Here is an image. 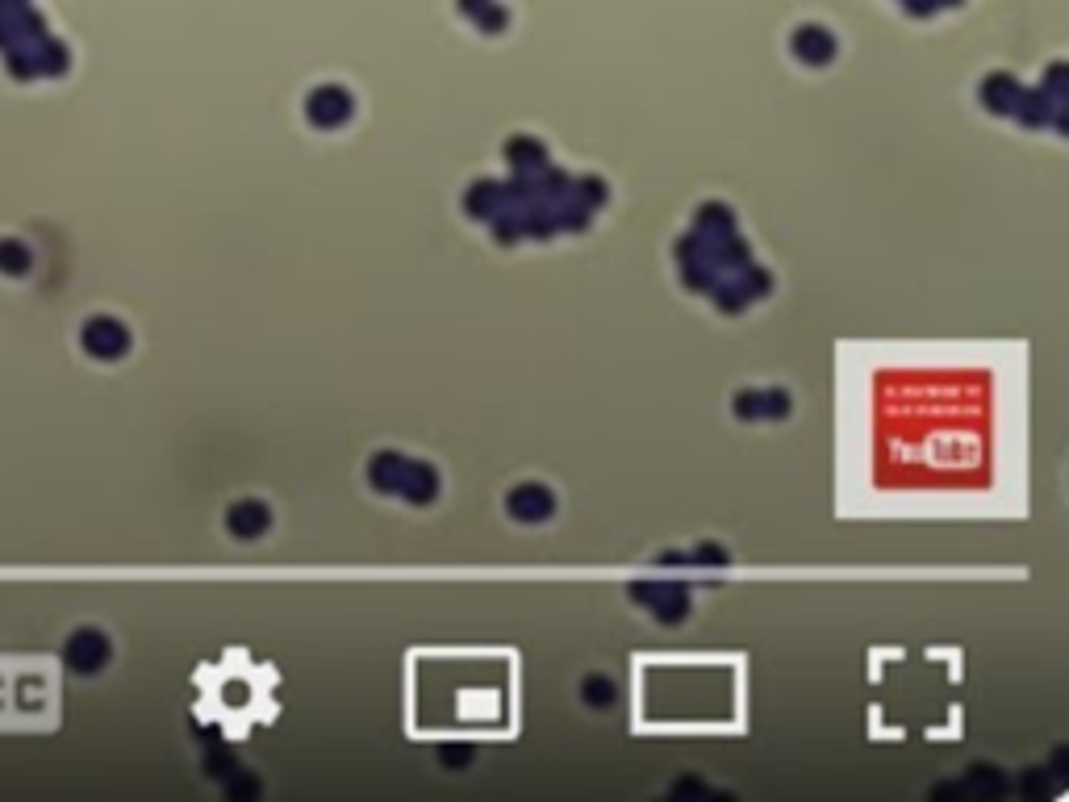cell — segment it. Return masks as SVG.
Masks as SVG:
<instances>
[{
    "mask_svg": "<svg viewBox=\"0 0 1069 802\" xmlns=\"http://www.w3.org/2000/svg\"><path fill=\"white\" fill-rule=\"evenodd\" d=\"M55 669V665H51ZM42 660L0 656V731L34 727L55 715V673Z\"/></svg>",
    "mask_w": 1069,
    "mask_h": 802,
    "instance_id": "obj_1",
    "label": "cell"
}]
</instances>
